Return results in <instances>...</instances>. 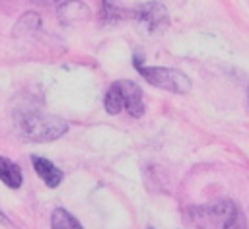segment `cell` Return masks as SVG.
<instances>
[{"label": "cell", "mask_w": 249, "mask_h": 229, "mask_svg": "<svg viewBox=\"0 0 249 229\" xmlns=\"http://www.w3.org/2000/svg\"><path fill=\"white\" fill-rule=\"evenodd\" d=\"M222 229H247V223H245V215L241 213V210L235 206L224 219L222 223Z\"/></svg>", "instance_id": "cell-11"}, {"label": "cell", "mask_w": 249, "mask_h": 229, "mask_svg": "<svg viewBox=\"0 0 249 229\" xmlns=\"http://www.w3.org/2000/svg\"><path fill=\"white\" fill-rule=\"evenodd\" d=\"M115 87L121 93V101H123V109H126V113L134 118L144 114V99H142V89L130 82V80H119L115 82Z\"/></svg>", "instance_id": "cell-4"}, {"label": "cell", "mask_w": 249, "mask_h": 229, "mask_svg": "<svg viewBox=\"0 0 249 229\" xmlns=\"http://www.w3.org/2000/svg\"><path fill=\"white\" fill-rule=\"evenodd\" d=\"M31 163H33L35 173L41 177V180H43L49 188H56V186L62 182L64 175H62V171H60L53 161H49V159H45V157H39V155H31Z\"/></svg>", "instance_id": "cell-5"}, {"label": "cell", "mask_w": 249, "mask_h": 229, "mask_svg": "<svg viewBox=\"0 0 249 229\" xmlns=\"http://www.w3.org/2000/svg\"><path fill=\"white\" fill-rule=\"evenodd\" d=\"M247 103H249V89H247Z\"/></svg>", "instance_id": "cell-14"}, {"label": "cell", "mask_w": 249, "mask_h": 229, "mask_svg": "<svg viewBox=\"0 0 249 229\" xmlns=\"http://www.w3.org/2000/svg\"><path fill=\"white\" fill-rule=\"evenodd\" d=\"M134 17L138 19V23H142L152 33L167 27V23H169L167 8L161 2H146V4L138 6L134 10Z\"/></svg>", "instance_id": "cell-3"}, {"label": "cell", "mask_w": 249, "mask_h": 229, "mask_svg": "<svg viewBox=\"0 0 249 229\" xmlns=\"http://www.w3.org/2000/svg\"><path fill=\"white\" fill-rule=\"evenodd\" d=\"M124 16V10L117 4V0H103V19L107 23H115Z\"/></svg>", "instance_id": "cell-10"}, {"label": "cell", "mask_w": 249, "mask_h": 229, "mask_svg": "<svg viewBox=\"0 0 249 229\" xmlns=\"http://www.w3.org/2000/svg\"><path fill=\"white\" fill-rule=\"evenodd\" d=\"M14 126L16 132L29 142H53L68 130V122L60 116L31 107L14 111Z\"/></svg>", "instance_id": "cell-1"}, {"label": "cell", "mask_w": 249, "mask_h": 229, "mask_svg": "<svg viewBox=\"0 0 249 229\" xmlns=\"http://www.w3.org/2000/svg\"><path fill=\"white\" fill-rule=\"evenodd\" d=\"M105 111L109 113V114H119L121 111H123V101H121V93H119V89L115 87V83H111V87L107 89V93H105Z\"/></svg>", "instance_id": "cell-9"}, {"label": "cell", "mask_w": 249, "mask_h": 229, "mask_svg": "<svg viewBox=\"0 0 249 229\" xmlns=\"http://www.w3.org/2000/svg\"><path fill=\"white\" fill-rule=\"evenodd\" d=\"M0 180L10 188H19L23 182L21 169L14 161H10L8 157H2V155H0Z\"/></svg>", "instance_id": "cell-7"}, {"label": "cell", "mask_w": 249, "mask_h": 229, "mask_svg": "<svg viewBox=\"0 0 249 229\" xmlns=\"http://www.w3.org/2000/svg\"><path fill=\"white\" fill-rule=\"evenodd\" d=\"M140 76L154 87L171 91V93H187L193 87V82L189 80L187 74H183L181 70L175 68H165V66H144L140 64V60H134Z\"/></svg>", "instance_id": "cell-2"}, {"label": "cell", "mask_w": 249, "mask_h": 229, "mask_svg": "<svg viewBox=\"0 0 249 229\" xmlns=\"http://www.w3.org/2000/svg\"><path fill=\"white\" fill-rule=\"evenodd\" d=\"M0 223H10V221H8V217L2 213V210H0Z\"/></svg>", "instance_id": "cell-13"}, {"label": "cell", "mask_w": 249, "mask_h": 229, "mask_svg": "<svg viewBox=\"0 0 249 229\" xmlns=\"http://www.w3.org/2000/svg\"><path fill=\"white\" fill-rule=\"evenodd\" d=\"M51 229H84V227L68 210L56 208L51 215Z\"/></svg>", "instance_id": "cell-8"}, {"label": "cell", "mask_w": 249, "mask_h": 229, "mask_svg": "<svg viewBox=\"0 0 249 229\" xmlns=\"http://www.w3.org/2000/svg\"><path fill=\"white\" fill-rule=\"evenodd\" d=\"M58 17L66 25H74L78 21H86L89 17V10L80 0H68L58 8Z\"/></svg>", "instance_id": "cell-6"}, {"label": "cell", "mask_w": 249, "mask_h": 229, "mask_svg": "<svg viewBox=\"0 0 249 229\" xmlns=\"http://www.w3.org/2000/svg\"><path fill=\"white\" fill-rule=\"evenodd\" d=\"M35 4H41V6H51V4H56L58 0H33Z\"/></svg>", "instance_id": "cell-12"}]
</instances>
